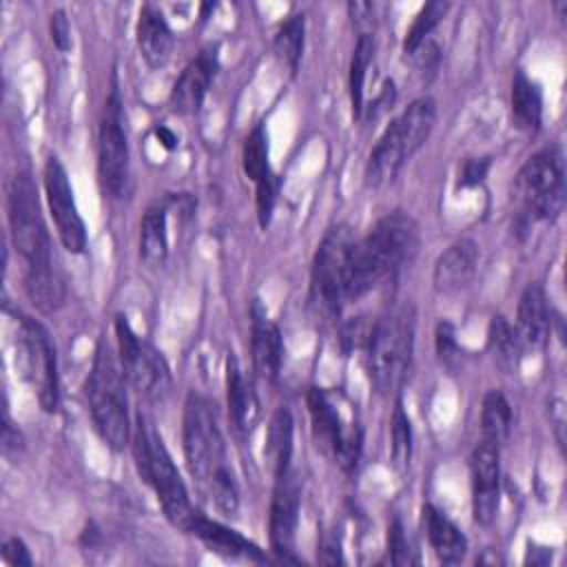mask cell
Returning <instances> with one entry per match:
<instances>
[{"label": "cell", "mask_w": 567, "mask_h": 567, "mask_svg": "<svg viewBox=\"0 0 567 567\" xmlns=\"http://www.w3.org/2000/svg\"><path fill=\"white\" fill-rule=\"evenodd\" d=\"M184 456L193 478L210 496L224 514H235L239 507V487L233 470L226 463L224 434L208 401L190 394L184 405L182 425Z\"/></svg>", "instance_id": "obj_1"}, {"label": "cell", "mask_w": 567, "mask_h": 567, "mask_svg": "<svg viewBox=\"0 0 567 567\" xmlns=\"http://www.w3.org/2000/svg\"><path fill=\"white\" fill-rule=\"evenodd\" d=\"M419 226L405 213L381 217L361 241H354L348 266L346 299L354 301L394 277L416 252Z\"/></svg>", "instance_id": "obj_2"}, {"label": "cell", "mask_w": 567, "mask_h": 567, "mask_svg": "<svg viewBox=\"0 0 567 567\" xmlns=\"http://www.w3.org/2000/svg\"><path fill=\"white\" fill-rule=\"evenodd\" d=\"M131 445H133L137 472L155 489L157 501L164 509V516L177 529L190 532V525H193L197 512L193 509V505L188 501L186 485H184L159 432L142 414L135 416Z\"/></svg>", "instance_id": "obj_3"}, {"label": "cell", "mask_w": 567, "mask_h": 567, "mask_svg": "<svg viewBox=\"0 0 567 567\" xmlns=\"http://www.w3.org/2000/svg\"><path fill=\"white\" fill-rule=\"evenodd\" d=\"M124 379L122 363L113 354V348L100 341L86 379V401L97 434L115 452L124 450L133 436Z\"/></svg>", "instance_id": "obj_4"}, {"label": "cell", "mask_w": 567, "mask_h": 567, "mask_svg": "<svg viewBox=\"0 0 567 567\" xmlns=\"http://www.w3.org/2000/svg\"><path fill=\"white\" fill-rule=\"evenodd\" d=\"M414 319L408 310H396L379 317L372 326L365 352V370L379 394H390L401 388L412 361Z\"/></svg>", "instance_id": "obj_5"}, {"label": "cell", "mask_w": 567, "mask_h": 567, "mask_svg": "<svg viewBox=\"0 0 567 567\" xmlns=\"http://www.w3.org/2000/svg\"><path fill=\"white\" fill-rule=\"evenodd\" d=\"M354 237L348 226L339 224L330 228L312 259L310 275V303L321 319H334L346 299L348 266Z\"/></svg>", "instance_id": "obj_6"}, {"label": "cell", "mask_w": 567, "mask_h": 567, "mask_svg": "<svg viewBox=\"0 0 567 567\" xmlns=\"http://www.w3.org/2000/svg\"><path fill=\"white\" fill-rule=\"evenodd\" d=\"M7 210H9V228L11 239L27 268H44L51 264V241L47 226L42 221L38 190L33 179L27 173H20L9 184L7 195Z\"/></svg>", "instance_id": "obj_7"}, {"label": "cell", "mask_w": 567, "mask_h": 567, "mask_svg": "<svg viewBox=\"0 0 567 567\" xmlns=\"http://www.w3.org/2000/svg\"><path fill=\"white\" fill-rule=\"evenodd\" d=\"M514 199L534 219H554L565 204L560 155L551 148L532 155L514 177Z\"/></svg>", "instance_id": "obj_8"}, {"label": "cell", "mask_w": 567, "mask_h": 567, "mask_svg": "<svg viewBox=\"0 0 567 567\" xmlns=\"http://www.w3.org/2000/svg\"><path fill=\"white\" fill-rule=\"evenodd\" d=\"M18 363L22 374L38 392V401L47 412H53L60 401L55 348L42 323L24 317L18 326Z\"/></svg>", "instance_id": "obj_9"}, {"label": "cell", "mask_w": 567, "mask_h": 567, "mask_svg": "<svg viewBox=\"0 0 567 567\" xmlns=\"http://www.w3.org/2000/svg\"><path fill=\"white\" fill-rule=\"evenodd\" d=\"M306 401L317 445L330 454L343 472H354L361 456V430L343 423L339 410L323 390L312 388Z\"/></svg>", "instance_id": "obj_10"}, {"label": "cell", "mask_w": 567, "mask_h": 567, "mask_svg": "<svg viewBox=\"0 0 567 567\" xmlns=\"http://www.w3.org/2000/svg\"><path fill=\"white\" fill-rule=\"evenodd\" d=\"M115 337L126 381L144 396H162L171 385L164 357L151 343L142 341L124 317L115 319Z\"/></svg>", "instance_id": "obj_11"}, {"label": "cell", "mask_w": 567, "mask_h": 567, "mask_svg": "<svg viewBox=\"0 0 567 567\" xmlns=\"http://www.w3.org/2000/svg\"><path fill=\"white\" fill-rule=\"evenodd\" d=\"M97 175L104 193L120 197L128 182V144L122 126V104L113 89L97 128Z\"/></svg>", "instance_id": "obj_12"}, {"label": "cell", "mask_w": 567, "mask_h": 567, "mask_svg": "<svg viewBox=\"0 0 567 567\" xmlns=\"http://www.w3.org/2000/svg\"><path fill=\"white\" fill-rule=\"evenodd\" d=\"M44 197L62 246L69 252H82L86 248V228L78 210L69 175L58 157H49L44 164Z\"/></svg>", "instance_id": "obj_13"}, {"label": "cell", "mask_w": 567, "mask_h": 567, "mask_svg": "<svg viewBox=\"0 0 567 567\" xmlns=\"http://www.w3.org/2000/svg\"><path fill=\"white\" fill-rule=\"evenodd\" d=\"M501 447L481 441L470 456L472 474V514L478 525L496 518L501 501Z\"/></svg>", "instance_id": "obj_14"}, {"label": "cell", "mask_w": 567, "mask_h": 567, "mask_svg": "<svg viewBox=\"0 0 567 567\" xmlns=\"http://www.w3.org/2000/svg\"><path fill=\"white\" fill-rule=\"evenodd\" d=\"M301 487L292 470L275 476V492L270 501V543L277 554H288L295 545L299 523Z\"/></svg>", "instance_id": "obj_15"}, {"label": "cell", "mask_w": 567, "mask_h": 567, "mask_svg": "<svg viewBox=\"0 0 567 567\" xmlns=\"http://www.w3.org/2000/svg\"><path fill=\"white\" fill-rule=\"evenodd\" d=\"M215 71H217L215 51L206 49L197 58H193L184 66L182 75L177 78V82L171 91V106L184 115L197 113L208 93V86L215 78Z\"/></svg>", "instance_id": "obj_16"}, {"label": "cell", "mask_w": 567, "mask_h": 567, "mask_svg": "<svg viewBox=\"0 0 567 567\" xmlns=\"http://www.w3.org/2000/svg\"><path fill=\"white\" fill-rule=\"evenodd\" d=\"M551 328V317L547 308V297L540 284H529L518 301L516 315V337L523 352L540 350L547 343Z\"/></svg>", "instance_id": "obj_17"}, {"label": "cell", "mask_w": 567, "mask_h": 567, "mask_svg": "<svg viewBox=\"0 0 567 567\" xmlns=\"http://www.w3.org/2000/svg\"><path fill=\"white\" fill-rule=\"evenodd\" d=\"M478 266V246L463 237L450 244L434 261L432 281L439 292H456L470 284Z\"/></svg>", "instance_id": "obj_18"}, {"label": "cell", "mask_w": 567, "mask_h": 567, "mask_svg": "<svg viewBox=\"0 0 567 567\" xmlns=\"http://www.w3.org/2000/svg\"><path fill=\"white\" fill-rule=\"evenodd\" d=\"M250 352H252V368L259 379L272 383L281 370V334L279 328L261 312L259 308L252 310V328H250Z\"/></svg>", "instance_id": "obj_19"}, {"label": "cell", "mask_w": 567, "mask_h": 567, "mask_svg": "<svg viewBox=\"0 0 567 567\" xmlns=\"http://www.w3.org/2000/svg\"><path fill=\"white\" fill-rule=\"evenodd\" d=\"M410 159L405 148H403V142H401V135H399V128H396V122L392 120L385 131L381 133V137L377 140L370 157H368V166H365V186L368 188H385L388 184L394 182L396 173L401 171L403 162Z\"/></svg>", "instance_id": "obj_20"}, {"label": "cell", "mask_w": 567, "mask_h": 567, "mask_svg": "<svg viewBox=\"0 0 567 567\" xmlns=\"http://www.w3.org/2000/svg\"><path fill=\"white\" fill-rule=\"evenodd\" d=\"M135 35H137V49L148 66L157 69L168 62L173 51V33L164 13L157 7L153 4L142 7Z\"/></svg>", "instance_id": "obj_21"}, {"label": "cell", "mask_w": 567, "mask_h": 567, "mask_svg": "<svg viewBox=\"0 0 567 567\" xmlns=\"http://www.w3.org/2000/svg\"><path fill=\"white\" fill-rule=\"evenodd\" d=\"M226 394L233 423L237 425V430L250 432L261 416V405L252 383L244 379L235 357H228L226 363Z\"/></svg>", "instance_id": "obj_22"}, {"label": "cell", "mask_w": 567, "mask_h": 567, "mask_svg": "<svg viewBox=\"0 0 567 567\" xmlns=\"http://www.w3.org/2000/svg\"><path fill=\"white\" fill-rule=\"evenodd\" d=\"M423 525H425L427 540L441 563L452 565L465 556L467 540L461 534V529L445 514H441L432 505H425L423 507Z\"/></svg>", "instance_id": "obj_23"}, {"label": "cell", "mask_w": 567, "mask_h": 567, "mask_svg": "<svg viewBox=\"0 0 567 567\" xmlns=\"http://www.w3.org/2000/svg\"><path fill=\"white\" fill-rule=\"evenodd\" d=\"M197 538H202L206 545H210L215 551L233 556V558H248V560H264L261 551L257 549V545H252L250 540H246L241 534H237L235 529H228L202 514H195V520L190 525V532Z\"/></svg>", "instance_id": "obj_24"}, {"label": "cell", "mask_w": 567, "mask_h": 567, "mask_svg": "<svg viewBox=\"0 0 567 567\" xmlns=\"http://www.w3.org/2000/svg\"><path fill=\"white\" fill-rule=\"evenodd\" d=\"M403 148L412 157L430 137L436 122V104L430 97L414 100L399 117H394Z\"/></svg>", "instance_id": "obj_25"}, {"label": "cell", "mask_w": 567, "mask_h": 567, "mask_svg": "<svg viewBox=\"0 0 567 567\" xmlns=\"http://www.w3.org/2000/svg\"><path fill=\"white\" fill-rule=\"evenodd\" d=\"M512 117L520 131L534 133L540 128L543 120V97L536 82H532L523 71H516L512 80Z\"/></svg>", "instance_id": "obj_26"}, {"label": "cell", "mask_w": 567, "mask_h": 567, "mask_svg": "<svg viewBox=\"0 0 567 567\" xmlns=\"http://www.w3.org/2000/svg\"><path fill=\"white\" fill-rule=\"evenodd\" d=\"M140 255L148 266H159L168 255V224H166V206H151L140 226Z\"/></svg>", "instance_id": "obj_27"}, {"label": "cell", "mask_w": 567, "mask_h": 567, "mask_svg": "<svg viewBox=\"0 0 567 567\" xmlns=\"http://www.w3.org/2000/svg\"><path fill=\"white\" fill-rule=\"evenodd\" d=\"M24 292L40 312H53L64 303V284L53 266L27 268Z\"/></svg>", "instance_id": "obj_28"}, {"label": "cell", "mask_w": 567, "mask_h": 567, "mask_svg": "<svg viewBox=\"0 0 567 567\" xmlns=\"http://www.w3.org/2000/svg\"><path fill=\"white\" fill-rule=\"evenodd\" d=\"M266 454L270 458L275 476L290 470V456H292V414L288 408H279L270 423L266 434Z\"/></svg>", "instance_id": "obj_29"}, {"label": "cell", "mask_w": 567, "mask_h": 567, "mask_svg": "<svg viewBox=\"0 0 567 567\" xmlns=\"http://www.w3.org/2000/svg\"><path fill=\"white\" fill-rule=\"evenodd\" d=\"M509 430H512V408L507 399L496 390L487 392L481 408L483 441L501 447L507 441Z\"/></svg>", "instance_id": "obj_30"}, {"label": "cell", "mask_w": 567, "mask_h": 567, "mask_svg": "<svg viewBox=\"0 0 567 567\" xmlns=\"http://www.w3.org/2000/svg\"><path fill=\"white\" fill-rule=\"evenodd\" d=\"M487 346L496 359V363L503 368V370H514L516 363H518V357L523 354L520 350V343H518V337H516V330L512 328V323L496 315L492 317L489 321V328H487Z\"/></svg>", "instance_id": "obj_31"}, {"label": "cell", "mask_w": 567, "mask_h": 567, "mask_svg": "<svg viewBox=\"0 0 567 567\" xmlns=\"http://www.w3.org/2000/svg\"><path fill=\"white\" fill-rule=\"evenodd\" d=\"M374 35H359L352 60H350V102H352V113L354 117L361 115L363 111V82H365V71L374 58Z\"/></svg>", "instance_id": "obj_32"}, {"label": "cell", "mask_w": 567, "mask_h": 567, "mask_svg": "<svg viewBox=\"0 0 567 567\" xmlns=\"http://www.w3.org/2000/svg\"><path fill=\"white\" fill-rule=\"evenodd\" d=\"M303 33H306L303 16H290L275 33V53L290 69V73L299 69V60L303 53Z\"/></svg>", "instance_id": "obj_33"}, {"label": "cell", "mask_w": 567, "mask_h": 567, "mask_svg": "<svg viewBox=\"0 0 567 567\" xmlns=\"http://www.w3.org/2000/svg\"><path fill=\"white\" fill-rule=\"evenodd\" d=\"M450 4L447 2H439V0H432L427 4L421 7V11L416 13L412 27L408 29L405 33V40H403V51L408 55H414V51L419 47H423V42L427 40V35L432 33V29L441 22V18L447 13Z\"/></svg>", "instance_id": "obj_34"}, {"label": "cell", "mask_w": 567, "mask_h": 567, "mask_svg": "<svg viewBox=\"0 0 567 567\" xmlns=\"http://www.w3.org/2000/svg\"><path fill=\"white\" fill-rule=\"evenodd\" d=\"M241 166L248 179H252L255 184L266 177L270 173L268 168V137L264 126H255L250 131V135L244 142V151H241Z\"/></svg>", "instance_id": "obj_35"}, {"label": "cell", "mask_w": 567, "mask_h": 567, "mask_svg": "<svg viewBox=\"0 0 567 567\" xmlns=\"http://www.w3.org/2000/svg\"><path fill=\"white\" fill-rule=\"evenodd\" d=\"M392 463L396 470H408L410 458H412V425H410V416L403 410L401 399H396L394 403V412H392Z\"/></svg>", "instance_id": "obj_36"}, {"label": "cell", "mask_w": 567, "mask_h": 567, "mask_svg": "<svg viewBox=\"0 0 567 567\" xmlns=\"http://www.w3.org/2000/svg\"><path fill=\"white\" fill-rule=\"evenodd\" d=\"M372 326H374V321H368L365 317H354L352 321L343 323L341 334H339L341 348H343L346 352H350V350H363V348L368 346L370 334H372Z\"/></svg>", "instance_id": "obj_37"}, {"label": "cell", "mask_w": 567, "mask_h": 567, "mask_svg": "<svg viewBox=\"0 0 567 567\" xmlns=\"http://www.w3.org/2000/svg\"><path fill=\"white\" fill-rule=\"evenodd\" d=\"M277 188H279V182H277V175L272 173H268L257 182V217L261 228L270 224V215L277 202Z\"/></svg>", "instance_id": "obj_38"}, {"label": "cell", "mask_w": 567, "mask_h": 567, "mask_svg": "<svg viewBox=\"0 0 567 567\" xmlns=\"http://www.w3.org/2000/svg\"><path fill=\"white\" fill-rule=\"evenodd\" d=\"M388 545L392 549V563L394 565H405V563H412V549H410V543L405 538V532H403V525L399 518L392 520L390 525V534H388Z\"/></svg>", "instance_id": "obj_39"}, {"label": "cell", "mask_w": 567, "mask_h": 567, "mask_svg": "<svg viewBox=\"0 0 567 567\" xmlns=\"http://www.w3.org/2000/svg\"><path fill=\"white\" fill-rule=\"evenodd\" d=\"M51 40L58 47V51H62V53L71 49V24L62 9L51 13Z\"/></svg>", "instance_id": "obj_40"}, {"label": "cell", "mask_w": 567, "mask_h": 567, "mask_svg": "<svg viewBox=\"0 0 567 567\" xmlns=\"http://www.w3.org/2000/svg\"><path fill=\"white\" fill-rule=\"evenodd\" d=\"M348 13H350L352 22L361 29V35H368L370 27H372V18H374V4L372 2H350Z\"/></svg>", "instance_id": "obj_41"}, {"label": "cell", "mask_w": 567, "mask_h": 567, "mask_svg": "<svg viewBox=\"0 0 567 567\" xmlns=\"http://www.w3.org/2000/svg\"><path fill=\"white\" fill-rule=\"evenodd\" d=\"M2 556L9 565H31V556L29 549L24 547V543L20 538H9L2 545Z\"/></svg>", "instance_id": "obj_42"}, {"label": "cell", "mask_w": 567, "mask_h": 567, "mask_svg": "<svg viewBox=\"0 0 567 567\" xmlns=\"http://www.w3.org/2000/svg\"><path fill=\"white\" fill-rule=\"evenodd\" d=\"M487 168H489V159H470V162L463 166L461 184H463V186H476L478 182H483Z\"/></svg>", "instance_id": "obj_43"}, {"label": "cell", "mask_w": 567, "mask_h": 567, "mask_svg": "<svg viewBox=\"0 0 567 567\" xmlns=\"http://www.w3.org/2000/svg\"><path fill=\"white\" fill-rule=\"evenodd\" d=\"M319 563L326 565H337L341 563V549H339V540L334 536H323L319 543Z\"/></svg>", "instance_id": "obj_44"}, {"label": "cell", "mask_w": 567, "mask_h": 567, "mask_svg": "<svg viewBox=\"0 0 567 567\" xmlns=\"http://www.w3.org/2000/svg\"><path fill=\"white\" fill-rule=\"evenodd\" d=\"M436 348H439V354L447 357L452 350H454V330L450 323H439L436 328Z\"/></svg>", "instance_id": "obj_45"}, {"label": "cell", "mask_w": 567, "mask_h": 567, "mask_svg": "<svg viewBox=\"0 0 567 567\" xmlns=\"http://www.w3.org/2000/svg\"><path fill=\"white\" fill-rule=\"evenodd\" d=\"M155 133H157V137H159V142L166 146V148H175V144H177V137L166 128V126H157L155 128Z\"/></svg>", "instance_id": "obj_46"}]
</instances>
